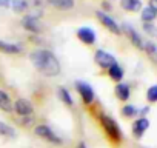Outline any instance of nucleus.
Wrapping results in <instances>:
<instances>
[{
    "label": "nucleus",
    "instance_id": "1",
    "mask_svg": "<svg viewBox=\"0 0 157 148\" xmlns=\"http://www.w3.org/2000/svg\"><path fill=\"white\" fill-rule=\"evenodd\" d=\"M29 60L33 62L34 68H37L42 74L48 77H56L60 74L62 68L57 57L48 49H36L29 54Z\"/></svg>",
    "mask_w": 157,
    "mask_h": 148
},
{
    "label": "nucleus",
    "instance_id": "2",
    "mask_svg": "<svg viewBox=\"0 0 157 148\" xmlns=\"http://www.w3.org/2000/svg\"><path fill=\"white\" fill-rule=\"evenodd\" d=\"M99 120H100V125L106 134V137L113 142V143H120L123 140V133L119 127V123L116 122V119H113L111 116L108 114H100L99 116Z\"/></svg>",
    "mask_w": 157,
    "mask_h": 148
},
{
    "label": "nucleus",
    "instance_id": "3",
    "mask_svg": "<svg viewBox=\"0 0 157 148\" xmlns=\"http://www.w3.org/2000/svg\"><path fill=\"white\" fill-rule=\"evenodd\" d=\"M120 29H122V33L128 37V40L132 43V46H136L137 49H142L143 51V48H145V42H143V39H142V36L129 25V23H123V25H120Z\"/></svg>",
    "mask_w": 157,
    "mask_h": 148
},
{
    "label": "nucleus",
    "instance_id": "4",
    "mask_svg": "<svg viewBox=\"0 0 157 148\" xmlns=\"http://www.w3.org/2000/svg\"><path fill=\"white\" fill-rule=\"evenodd\" d=\"M34 133H36V136H39L40 139H43V140H46V142H49V143H54V145H60V143H62V139H60L48 125H43V123L37 125V127L34 128Z\"/></svg>",
    "mask_w": 157,
    "mask_h": 148
},
{
    "label": "nucleus",
    "instance_id": "5",
    "mask_svg": "<svg viewBox=\"0 0 157 148\" xmlns=\"http://www.w3.org/2000/svg\"><path fill=\"white\" fill-rule=\"evenodd\" d=\"M75 90H77V93H78V94H80L82 100H83L86 105L93 103V100H94L96 94H94L93 87H91L88 82H85V80H77V82H75Z\"/></svg>",
    "mask_w": 157,
    "mask_h": 148
},
{
    "label": "nucleus",
    "instance_id": "6",
    "mask_svg": "<svg viewBox=\"0 0 157 148\" xmlns=\"http://www.w3.org/2000/svg\"><path fill=\"white\" fill-rule=\"evenodd\" d=\"M96 16H97V19L100 20V23L108 29V31H111L113 34H116V36H120L122 34V29H120V25L111 17V16H108L105 11H97L96 13Z\"/></svg>",
    "mask_w": 157,
    "mask_h": 148
},
{
    "label": "nucleus",
    "instance_id": "7",
    "mask_svg": "<svg viewBox=\"0 0 157 148\" xmlns=\"http://www.w3.org/2000/svg\"><path fill=\"white\" fill-rule=\"evenodd\" d=\"M94 62H96L100 68H103V69H109L114 63H117L116 57H114L113 54L103 51V49H97V51L94 53Z\"/></svg>",
    "mask_w": 157,
    "mask_h": 148
},
{
    "label": "nucleus",
    "instance_id": "8",
    "mask_svg": "<svg viewBox=\"0 0 157 148\" xmlns=\"http://www.w3.org/2000/svg\"><path fill=\"white\" fill-rule=\"evenodd\" d=\"M149 125H151V122H149L148 117H137V119L132 122V125H131L132 136H134L136 139H142L143 134L149 130Z\"/></svg>",
    "mask_w": 157,
    "mask_h": 148
},
{
    "label": "nucleus",
    "instance_id": "9",
    "mask_svg": "<svg viewBox=\"0 0 157 148\" xmlns=\"http://www.w3.org/2000/svg\"><path fill=\"white\" fill-rule=\"evenodd\" d=\"M14 111H16L20 117H25V116H33L34 108H33V105H31L29 100L20 97V99H17V100L14 102Z\"/></svg>",
    "mask_w": 157,
    "mask_h": 148
},
{
    "label": "nucleus",
    "instance_id": "10",
    "mask_svg": "<svg viewBox=\"0 0 157 148\" xmlns=\"http://www.w3.org/2000/svg\"><path fill=\"white\" fill-rule=\"evenodd\" d=\"M77 39L85 45H94L96 43V33L90 26H82L77 31Z\"/></svg>",
    "mask_w": 157,
    "mask_h": 148
},
{
    "label": "nucleus",
    "instance_id": "11",
    "mask_svg": "<svg viewBox=\"0 0 157 148\" xmlns=\"http://www.w3.org/2000/svg\"><path fill=\"white\" fill-rule=\"evenodd\" d=\"M22 26H23L26 31L34 33V34L43 31V26H42L40 20H39L37 17H34V16H26V17L22 20Z\"/></svg>",
    "mask_w": 157,
    "mask_h": 148
},
{
    "label": "nucleus",
    "instance_id": "12",
    "mask_svg": "<svg viewBox=\"0 0 157 148\" xmlns=\"http://www.w3.org/2000/svg\"><path fill=\"white\" fill-rule=\"evenodd\" d=\"M114 93H116V97L119 99V100H122V102H126L128 99H129V96H131V88H129V85H126V84H117L116 85V88H114Z\"/></svg>",
    "mask_w": 157,
    "mask_h": 148
},
{
    "label": "nucleus",
    "instance_id": "13",
    "mask_svg": "<svg viewBox=\"0 0 157 148\" xmlns=\"http://www.w3.org/2000/svg\"><path fill=\"white\" fill-rule=\"evenodd\" d=\"M120 6L129 13H139L143 10L142 0H120Z\"/></svg>",
    "mask_w": 157,
    "mask_h": 148
},
{
    "label": "nucleus",
    "instance_id": "14",
    "mask_svg": "<svg viewBox=\"0 0 157 148\" xmlns=\"http://www.w3.org/2000/svg\"><path fill=\"white\" fill-rule=\"evenodd\" d=\"M108 76H109V79H111V80H114V82L120 84V82H122V79H123V76H125V71H123V68H122L119 63H114V65L108 69Z\"/></svg>",
    "mask_w": 157,
    "mask_h": 148
},
{
    "label": "nucleus",
    "instance_id": "15",
    "mask_svg": "<svg viewBox=\"0 0 157 148\" xmlns=\"http://www.w3.org/2000/svg\"><path fill=\"white\" fill-rule=\"evenodd\" d=\"M143 51L148 54V57L152 60V63L154 65H157V43L155 42H145V48H143Z\"/></svg>",
    "mask_w": 157,
    "mask_h": 148
},
{
    "label": "nucleus",
    "instance_id": "16",
    "mask_svg": "<svg viewBox=\"0 0 157 148\" xmlns=\"http://www.w3.org/2000/svg\"><path fill=\"white\" fill-rule=\"evenodd\" d=\"M13 102L10 99V96L3 91V90H0V110H3L6 113H11L13 111Z\"/></svg>",
    "mask_w": 157,
    "mask_h": 148
},
{
    "label": "nucleus",
    "instance_id": "17",
    "mask_svg": "<svg viewBox=\"0 0 157 148\" xmlns=\"http://www.w3.org/2000/svg\"><path fill=\"white\" fill-rule=\"evenodd\" d=\"M49 5H52L54 8L57 10H62V11H66V10H71L74 6V0H46Z\"/></svg>",
    "mask_w": 157,
    "mask_h": 148
},
{
    "label": "nucleus",
    "instance_id": "18",
    "mask_svg": "<svg viewBox=\"0 0 157 148\" xmlns=\"http://www.w3.org/2000/svg\"><path fill=\"white\" fill-rule=\"evenodd\" d=\"M140 19L143 23H152L155 19H157V13L152 11L149 6H145L142 11H140Z\"/></svg>",
    "mask_w": 157,
    "mask_h": 148
},
{
    "label": "nucleus",
    "instance_id": "19",
    "mask_svg": "<svg viewBox=\"0 0 157 148\" xmlns=\"http://www.w3.org/2000/svg\"><path fill=\"white\" fill-rule=\"evenodd\" d=\"M0 51L6 53V54H19L22 51V48L19 45L14 43H6V42H0Z\"/></svg>",
    "mask_w": 157,
    "mask_h": 148
},
{
    "label": "nucleus",
    "instance_id": "20",
    "mask_svg": "<svg viewBox=\"0 0 157 148\" xmlns=\"http://www.w3.org/2000/svg\"><path fill=\"white\" fill-rule=\"evenodd\" d=\"M122 116L125 117V119H134L136 116H139V110L134 107V105H125L123 108H122Z\"/></svg>",
    "mask_w": 157,
    "mask_h": 148
},
{
    "label": "nucleus",
    "instance_id": "21",
    "mask_svg": "<svg viewBox=\"0 0 157 148\" xmlns=\"http://www.w3.org/2000/svg\"><path fill=\"white\" fill-rule=\"evenodd\" d=\"M0 136H5V137H14L16 136V130L11 127V125H8V123H5L3 120H0Z\"/></svg>",
    "mask_w": 157,
    "mask_h": 148
},
{
    "label": "nucleus",
    "instance_id": "22",
    "mask_svg": "<svg viewBox=\"0 0 157 148\" xmlns=\"http://www.w3.org/2000/svg\"><path fill=\"white\" fill-rule=\"evenodd\" d=\"M59 97L66 107H72L74 105V100H72V97H71V94H69V91L66 88H59Z\"/></svg>",
    "mask_w": 157,
    "mask_h": 148
},
{
    "label": "nucleus",
    "instance_id": "23",
    "mask_svg": "<svg viewBox=\"0 0 157 148\" xmlns=\"http://www.w3.org/2000/svg\"><path fill=\"white\" fill-rule=\"evenodd\" d=\"M146 100L149 103H157V84L155 85H151L146 90Z\"/></svg>",
    "mask_w": 157,
    "mask_h": 148
},
{
    "label": "nucleus",
    "instance_id": "24",
    "mask_svg": "<svg viewBox=\"0 0 157 148\" xmlns=\"http://www.w3.org/2000/svg\"><path fill=\"white\" fill-rule=\"evenodd\" d=\"M11 8L17 13H22L28 8V2L26 0H11Z\"/></svg>",
    "mask_w": 157,
    "mask_h": 148
},
{
    "label": "nucleus",
    "instance_id": "25",
    "mask_svg": "<svg viewBox=\"0 0 157 148\" xmlns=\"http://www.w3.org/2000/svg\"><path fill=\"white\" fill-rule=\"evenodd\" d=\"M142 28H143V31H145L149 37L157 39V25H154V23H143Z\"/></svg>",
    "mask_w": 157,
    "mask_h": 148
},
{
    "label": "nucleus",
    "instance_id": "26",
    "mask_svg": "<svg viewBox=\"0 0 157 148\" xmlns=\"http://www.w3.org/2000/svg\"><path fill=\"white\" fill-rule=\"evenodd\" d=\"M33 123H34V117H33V116L20 117V125H22V127H31Z\"/></svg>",
    "mask_w": 157,
    "mask_h": 148
},
{
    "label": "nucleus",
    "instance_id": "27",
    "mask_svg": "<svg viewBox=\"0 0 157 148\" xmlns=\"http://www.w3.org/2000/svg\"><path fill=\"white\" fill-rule=\"evenodd\" d=\"M149 111H151L149 107H143V108H140V110H139V117H146V116L149 114Z\"/></svg>",
    "mask_w": 157,
    "mask_h": 148
},
{
    "label": "nucleus",
    "instance_id": "28",
    "mask_svg": "<svg viewBox=\"0 0 157 148\" xmlns=\"http://www.w3.org/2000/svg\"><path fill=\"white\" fill-rule=\"evenodd\" d=\"M148 6H149L152 11L157 13V0H148Z\"/></svg>",
    "mask_w": 157,
    "mask_h": 148
},
{
    "label": "nucleus",
    "instance_id": "29",
    "mask_svg": "<svg viewBox=\"0 0 157 148\" xmlns=\"http://www.w3.org/2000/svg\"><path fill=\"white\" fill-rule=\"evenodd\" d=\"M0 5L2 6H11V0H0Z\"/></svg>",
    "mask_w": 157,
    "mask_h": 148
},
{
    "label": "nucleus",
    "instance_id": "30",
    "mask_svg": "<svg viewBox=\"0 0 157 148\" xmlns=\"http://www.w3.org/2000/svg\"><path fill=\"white\" fill-rule=\"evenodd\" d=\"M102 6H103V8H105V10H106V11H109V10H111V8H113V6H111V5H109V3H108V2H103V3H102Z\"/></svg>",
    "mask_w": 157,
    "mask_h": 148
},
{
    "label": "nucleus",
    "instance_id": "31",
    "mask_svg": "<svg viewBox=\"0 0 157 148\" xmlns=\"http://www.w3.org/2000/svg\"><path fill=\"white\" fill-rule=\"evenodd\" d=\"M77 148H88V146H86V143H85V142H80V143L77 145Z\"/></svg>",
    "mask_w": 157,
    "mask_h": 148
}]
</instances>
